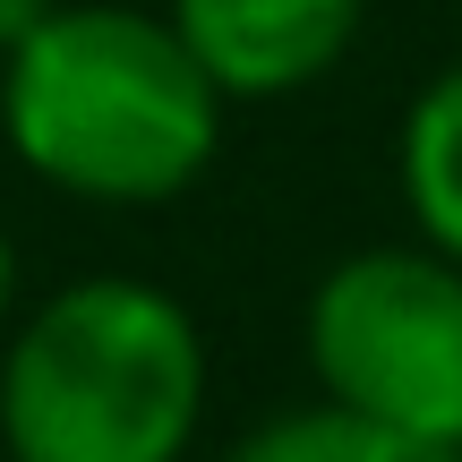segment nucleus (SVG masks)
I'll return each mask as SVG.
<instances>
[{
    "mask_svg": "<svg viewBox=\"0 0 462 462\" xmlns=\"http://www.w3.org/2000/svg\"><path fill=\"white\" fill-rule=\"evenodd\" d=\"M206 429V334L146 274H78L0 343L9 462H180Z\"/></svg>",
    "mask_w": 462,
    "mask_h": 462,
    "instance_id": "nucleus-2",
    "label": "nucleus"
},
{
    "mask_svg": "<svg viewBox=\"0 0 462 462\" xmlns=\"http://www.w3.org/2000/svg\"><path fill=\"white\" fill-rule=\"evenodd\" d=\"M9 317H17V240L0 223V334H9Z\"/></svg>",
    "mask_w": 462,
    "mask_h": 462,
    "instance_id": "nucleus-8",
    "label": "nucleus"
},
{
    "mask_svg": "<svg viewBox=\"0 0 462 462\" xmlns=\"http://www.w3.org/2000/svg\"><path fill=\"white\" fill-rule=\"evenodd\" d=\"M300 351L326 402L462 454V265L429 240L351 248L300 309Z\"/></svg>",
    "mask_w": 462,
    "mask_h": 462,
    "instance_id": "nucleus-3",
    "label": "nucleus"
},
{
    "mask_svg": "<svg viewBox=\"0 0 462 462\" xmlns=\"http://www.w3.org/2000/svg\"><path fill=\"white\" fill-rule=\"evenodd\" d=\"M171 26L215 78V95L240 103H282L317 86L351 43H360L368 0H171Z\"/></svg>",
    "mask_w": 462,
    "mask_h": 462,
    "instance_id": "nucleus-4",
    "label": "nucleus"
},
{
    "mask_svg": "<svg viewBox=\"0 0 462 462\" xmlns=\"http://www.w3.org/2000/svg\"><path fill=\"white\" fill-rule=\"evenodd\" d=\"M51 9H60V0H0V51H17V43H26V34L43 26Z\"/></svg>",
    "mask_w": 462,
    "mask_h": 462,
    "instance_id": "nucleus-7",
    "label": "nucleus"
},
{
    "mask_svg": "<svg viewBox=\"0 0 462 462\" xmlns=\"http://www.w3.org/2000/svg\"><path fill=\"white\" fill-rule=\"evenodd\" d=\"M394 189H402V215H411V240L446 248L462 265V60L437 69V78L402 103Z\"/></svg>",
    "mask_w": 462,
    "mask_h": 462,
    "instance_id": "nucleus-5",
    "label": "nucleus"
},
{
    "mask_svg": "<svg viewBox=\"0 0 462 462\" xmlns=\"http://www.w3.org/2000/svg\"><path fill=\"white\" fill-rule=\"evenodd\" d=\"M0 462H9V454H0Z\"/></svg>",
    "mask_w": 462,
    "mask_h": 462,
    "instance_id": "nucleus-9",
    "label": "nucleus"
},
{
    "mask_svg": "<svg viewBox=\"0 0 462 462\" xmlns=\"http://www.w3.org/2000/svg\"><path fill=\"white\" fill-rule=\"evenodd\" d=\"M223 462H462V454L420 446L402 429H377V420L317 394V402H291V411H265L257 429H240Z\"/></svg>",
    "mask_w": 462,
    "mask_h": 462,
    "instance_id": "nucleus-6",
    "label": "nucleus"
},
{
    "mask_svg": "<svg viewBox=\"0 0 462 462\" xmlns=\"http://www.w3.org/2000/svg\"><path fill=\"white\" fill-rule=\"evenodd\" d=\"M231 103L180 26L129 0H60L0 51V146L78 206H171L223 154Z\"/></svg>",
    "mask_w": 462,
    "mask_h": 462,
    "instance_id": "nucleus-1",
    "label": "nucleus"
}]
</instances>
